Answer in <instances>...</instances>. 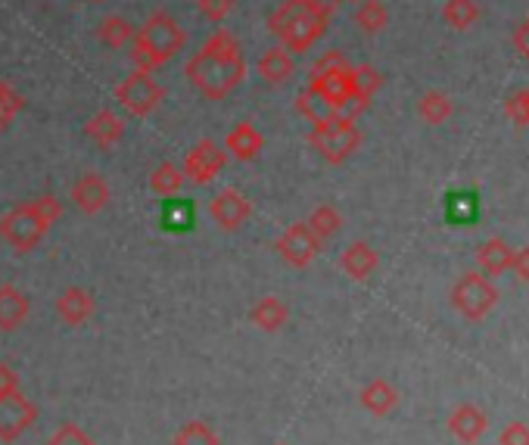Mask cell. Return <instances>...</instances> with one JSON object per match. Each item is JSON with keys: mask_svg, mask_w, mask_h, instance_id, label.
Here are the masks:
<instances>
[{"mask_svg": "<svg viewBox=\"0 0 529 445\" xmlns=\"http://www.w3.org/2000/svg\"><path fill=\"white\" fill-rule=\"evenodd\" d=\"M16 389H19V374L10 365H0V396L16 393Z\"/></svg>", "mask_w": 529, "mask_h": 445, "instance_id": "f35d334b", "label": "cell"}, {"mask_svg": "<svg viewBox=\"0 0 529 445\" xmlns=\"http://www.w3.org/2000/svg\"><path fill=\"white\" fill-rule=\"evenodd\" d=\"M184 75L206 100H225L246 81V57L240 41L228 32H212L184 66Z\"/></svg>", "mask_w": 529, "mask_h": 445, "instance_id": "6da1fadb", "label": "cell"}, {"mask_svg": "<svg viewBox=\"0 0 529 445\" xmlns=\"http://www.w3.org/2000/svg\"><path fill=\"white\" fill-rule=\"evenodd\" d=\"M225 162H228L225 147H218L215 141H209V137H206V141H200L193 150H187L181 172L193 184H212L221 175V169H225Z\"/></svg>", "mask_w": 529, "mask_h": 445, "instance_id": "ba28073f", "label": "cell"}, {"mask_svg": "<svg viewBox=\"0 0 529 445\" xmlns=\"http://www.w3.org/2000/svg\"><path fill=\"white\" fill-rule=\"evenodd\" d=\"M32 206H35V212L47 221V225H57V221L63 218V203H60L57 197H50V193H44V197L32 200Z\"/></svg>", "mask_w": 529, "mask_h": 445, "instance_id": "e575fe53", "label": "cell"}, {"mask_svg": "<svg viewBox=\"0 0 529 445\" xmlns=\"http://www.w3.org/2000/svg\"><path fill=\"white\" fill-rule=\"evenodd\" d=\"M249 321H253L259 330H281L287 321H290V309H287V302L284 299H277V296H262L256 305H253V312H249Z\"/></svg>", "mask_w": 529, "mask_h": 445, "instance_id": "d6986e66", "label": "cell"}, {"mask_svg": "<svg viewBox=\"0 0 529 445\" xmlns=\"http://www.w3.org/2000/svg\"><path fill=\"white\" fill-rule=\"evenodd\" d=\"M221 147H225V153L234 156L237 162H253L265 150V134L253 122H237L225 134V144Z\"/></svg>", "mask_w": 529, "mask_h": 445, "instance_id": "4fadbf2b", "label": "cell"}, {"mask_svg": "<svg viewBox=\"0 0 529 445\" xmlns=\"http://www.w3.org/2000/svg\"><path fill=\"white\" fill-rule=\"evenodd\" d=\"M305 4H309L315 13H321L324 19H330L333 13L340 10V4H343V0H305Z\"/></svg>", "mask_w": 529, "mask_h": 445, "instance_id": "ab89813d", "label": "cell"}, {"mask_svg": "<svg viewBox=\"0 0 529 445\" xmlns=\"http://www.w3.org/2000/svg\"><path fill=\"white\" fill-rule=\"evenodd\" d=\"M109 184L97 175V172H85V175H78L69 187V200L75 203L78 212H85V215H100L106 206H109Z\"/></svg>", "mask_w": 529, "mask_h": 445, "instance_id": "7c38bea8", "label": "cell"}, {"mask_svg": "<svg viewBox=\"0 0 529 445\" xmlns=\"http://www.w3.org/2000/svg\"><path fill=\"white\" fill-rule=\"evenodd\" d=\"M172 442H175V445H218V436H215V430H212L209 424L190 421V424H184V427L175 433Z\"/></svg>", "mask_w": 529, "mask_h": 445, "instance_id": "f546056e", "label": "cell"}, {"mask_svg": "<svg viewBox=\"0 0 529 445\" xmlns=\"http://www.w3.org/2000/svg\"><path fill=\"white\" fill-rule=\"evenodd\" d=\"M187 47V29L165 10H156L147 16L141 29H134L131 41V63L141 72H156L165 63H172L178 53Z\"/></svg>", "mask_w": 529, "mask_h": 445, "instance_id": "7a4b0ae2", "label": "cell"}, {"mask_svg": "<svg viewBox=\"0 0 529 445\" xmlns=\"http://www.w3.org/2000/svg\"><path fill=\"white\" fill-rule=\"evenodd\" d=\"M94 4H103V0H94Z\"/></svg>", "mask_w": 529, "mask_h": 445, "instance_id": "b9f144b4", "label": "cell"}, {"mask_svg": "<svg viewBox=\"0 0 529 445\" xmlns=\"http://www.w3.org/2000/svg\"><path fill=\"white\" fill-rule=\"evenodd\" d=\"M85 137L94 141L100 150H113L125 137V119L116 116L113 109H97V113L85 122Z\"/></svg>", "mask_w": 529, "mask_h": 445, "instance_id": "9a60e30c", "label": "cell"}, {"mask_svg": "<svg viewBox=\"0 0 529 445\" xmlns=\"http://www.w3.org/2000/svg\"><path fill=\"white\" fill-rule=\"evenodd\" d=\"M22 109H25L22 94L13 85H7V81H0V128H10Z\"/></svg>", "mask_w": 529, "mask_h": 445, "instance_id": "f1b7e54d", "label": "cell"}, {"mask_svg": "<svg viewBox=\"0 0 529 445\" xmlns=\"http://www.w3.org/2000/svg\"><path fill=\"white\" fill-rule=\"evenodd\" d=\"M97 312L94 293L85 287H66L57 299V315L69 324V327H85Z\"/></svg>", "mask_w": 529, "mask_h": 445, "instance_id": "5bb4252c", "label": "cell"}, {"mask_svg": "<svg viewBox=\"0 0 529 445\" xmlns=\"http://www.w3.org/2000/svg\"><path fill=\"white\" fill-rule=\"evenodd\" d=\"M305 225H309V231L318 237V240H327V237H333L340 228H343V215L333 209V206H315L312 209V215L305 218Z\"/></svg>", "mask_w": 529, "mask_h": 445, "instance_id": "4316f807", "label": "cell"}, {"mask_svg": "<svg viewBox=\"0 0 529 445\" xmlns=\"http://www.w3.org/2000/svg\"><path fill=\"white\" fill-rule=\"evenodd\" d=\"M349 69H352V63L346 60V53H343V50H327V53H321V57L312 63L309 78H312V81H327V78H340V75H346Z\"/></svg>", "mask_w": 529, "mask_h": 445, "instance_id": "484cf974", "label": "cell"}, {"mask_svg": "<svg viewBox=\"0 0 529 445\" xmlns=\"http://www.w3.org/2000/svg\"><path fill=\"white\" fill-rule=\"evenodd\" d=\"M486 299L492 302V293H486L483 290V284L477 281V277H470V281H464V287L458 290V302L464 305V309L470 312V315H477L483 305H486Z\"/></svg>", "mask_w": 529, "mask_h": 445, "instance_id": "1f68e13d", "label": "cell"}, {"mask_svg": "<svg viewBox=\"0 0 529 445\" xmlns=\"http://www.w3.org/2000/svg\"><path fill=\"white\" fill-rule=\"evenodd\" d=\"M449 218L455 221V225H470V221L477 218V197H473V193H452Z\"/></svg>", "mask_w": 529, "mask_h": 445, "instance_id": "4dcf8cb0", "label": "cell"}, {"mask_svg": "<svg viewBox=\"0 0 529 445\" xmlns=\"http://www.w3.org/2000/svg\"><path fill=\"white\" fill-rule=\"evenodd\" d=\"M35 421H38V408L19 389L0 396V439L4 442H16L25 430L35 427Z\"/></svg>", "mask_w": 529, "mask_h": 445, "instance_id": "30bf717a", "label": "cell"}, {"mask_svg": "<svg viewBox=\"0 0 529 445\" xmlns=\"http://www.w3.org/2000/svg\"><path fill=\"white\" fill-rule=\"evenodd\" d=\"M355 25L365 35H380L386 25H389V10H386L383 0H358Z\"/></svg>", "mask_w": 529, "mask_h": 445, "instance_id": "cb8c5ba5", "label": "cell"}, {"mask_svg": "<svg viewBox=\"0 0 529 445\" xmlns=\"http://www.w3.org/2000/svg\"><path fill=\"white\" fill-rule=\"evenodd\" d=\"M296 109H299V116L309 122V125H324L330 119H337L340 116V109L330 103V97L324 91H318L315 85H305L296 97Z\"/></svg>", "mask_w": 529, "mask_h": 445, "instance_id": "2e32d148", "label": "cell"}, {"mask_svg": "<svg viewBox=\"0 0 529 445\" xmlns=\"http://www.w3.org/2000/svg\"><path fill=\"white\" fill-rule=\"evenodd\" d=\"M193 225V206L187 200H172L162 209V228L165 231H187Z\"/></svg>", "mask_w": 529, "mask_h": 445, "instance_id": "83f0119b", "label": "cell"}, {"mask_svg": "<svg viewBox=\"0 0 529 445\" xmlns=\"http://www.w3.org/2000/svg\"><path fill=\"white\" fill-rule=\"evenodd\" d=\"M256 69H259L265 85H284V81L296 72V60H293V53L287 47L277 44V47H271V50L262 53Z\"/></svg>", "mask_w": 529, "mask_h": 445, "instance_id": "ac0fdd59", "label": "cell"}, {"mask_svg": "<svg viewBox=\"0 0 529 445\" xmlns=\"http://www.w3.org/2000/svg\"><path fill=\"white\" fill-rule=\"evenodd\" d=\"M480 259H483V265H486L489 271H498V268H505V265H508V253H505V246H501L498 240L483 246Z\"/></svg>", "mask_w": 529, "mask_h": 445, "instance_id": "8d00e7d4", "label": "cell"}, {"mask_svg": "<svg viewBox=\"0 0 529 445\" xmlns=\"http://www.w3.org/2000/svg\"><path fill=\"white\" fill-rule=\"evenodd\" d=\"M318 246L321 240L309 231V225L305 221H299V225H290L281 240L274 243V249L281 253V259L293 268H305V265H312L315 256H318Z\"/></svg>", "mask_w": 529, "mask_h": 445, "instance_id": "8fae6325", "label": "cell"}, {"mask_svg": "<svg viewBox=\"0 0 529 445\" xmlns=\"http://www.w3.org/2000/svg\"><path fill=\"white\" fill-rule=\"evenodd\" d=\"M520 271H523V277H529V253H523V259H520Z\"/></svg>", "mask_w": 529, "mask_h": 445, "instance_id": "60d3db41", "label": "cell"}, {"mask_svg": "<svg viewBox=\"0 0 529 445\" xmlns=\"http://www.w3.org/2000/svg\"><path fill=\"white\" fill-rule=\"evenodd\" d=\"M29 312H32V302L19 287L13 284L0 287V330H7V333L19 330L25 318H29Z\"/></svg>", "mask_w": 529, "mask_h": 445, "instance_id": "e0dca14e", "label": "cell"}, {"mask_svg": "<svg viewBox=\"0 0 529 445\" xmlns=\"http://www.w3.org/2000/svg\"><path fill=\"white\" fill-rule=\"evenodd\" d=\"M309 144L312 150L330 162V165H343L358 147H361V131L352 119L346 116H337V119H330L324 125H312L309 131Z\"/></svg>", "mask_w": 529, "mask_h": 445, "instance_id": "5b68a950", "label": "cell"}, {"mask_svg": "<svg viewBox=\"0 0 529 445\" xmlns=\"http://www.w3.org/2000/svg\"><path fill=\"white\" fill-rule=\"evenodd\" d=\"M380 88H383V75H380L377 66H371V63L352 66V75H349V103L343 106V116L355 122L371 106V100H374V94Z\"/></svg>", "mask_w": 529, "mask_h": 445, "instance_id": "9c48e42d", "label": "cell"}, {"mask_svg": "<svg viewBox=\"0 0 529 445\" xmlns=\"http://www.w3.org/2000/svg\"><path fill=\"white\" fill-rule=\"evenodd\" d=\"M327 22L330 19L315 13L305 0H284L281 7L271 10L268 32L290 53H305L321 41V35L327 32Z\"/></svg>", "mask_w": 529, "mask_h": 445, "instance_id": "3957f363", "label": "cell"}, {"mask_svg": "<svg viewBox=\"0 0 529 445\" xmlns=\"http://www.w3.org/2000/svg\"><path fill=\"white\" fill-rule=\"evenodd\" d=\"M234 7H237V0H197V10H200V16H206L209 22H225L231 13H234Z\"/></svg>", "mask_w": 529, "mask_h": 445, "instance_id": "836d02e7", "label": "cell"}, {"mask_svg": "<svg viewBox=\"0 0 529 445\" xmlns=\"http://www.w3.org/2000/svg\"><path fill=\"white\" fill-rule=\"evenodd\" d=\"M340 265L349 277H355V281H365V277L377 268V256H374V249L368 243H352L343 253Z\"/></svg>", "mask_w": 529, "mask_h": 445, "instance_id": "603a6c76", "label": "cell"}, {"mask_svg": "<svg viewBox=\"0 0 529 445\" xmlns=\"http://www.w3.org/2000/svg\"><path fill=\"white\" fill-rule=\"evenodd\" d=\"M113 100L122 113H128L131 119H147L153 116L159 103L165 100V88L153 78V72H141L134 69L131 75H125L119 85L113 88Z\"/></svg>", "mask_w": 529, "mask_h": 445, "instance_id": "277c9868", "label": "cell"}, {"mask_svg": "<svg viewBox=\"0 0 529 445\" xmlns=\"http://www.w3.org/2000/svg\"><path fill=\"white\" fill-rule=\"evenodd\" d=\"M209 218L215 221V225L221 231H240L249 218H253V203H249V197L243 190L237 187H221L215 197L209 200Z\"/></svg>", "mask_w": 529, "mask_h": 445, "instance_id": "52a82bcc", "label": "cell"}, {"mask_svg": "<svg viewBox=\"0 0 529 445\" xmlns=\"http://www.w3.org/2000/svg\"><path fill=\"white\" fill-rule=\"evenodd\" d=\"M511 41H514V50L529 63V16L514 29V38H511Z\"/></svg>", "mask_w": 529, "mask_h": 445, "instance_id": "74e56055", "label": "cell"}, {"mask_svg": "<svg viewBox=\"0 0 529 445\" xmlns=\"http://www.w3.org/2000/svg\"><path fill=\"white\" fill-rule=\"evenodd\" d=\"M184 172H181V165L178 162H159L156 169L150 172V190L159 193V197H178L181 187H184Z\"/></svg>", "mask_w": 529, "mask_h": 445, "instance_id": "7402d4cb", "label": "cell"}, {"mask_svg": "<svg viewBox=\"0 0 529 445\" xmlns=\"http://www.w3.org/2000/svg\"><path fill=\"white\" fill-rule=\"evenodd\" d=\"M97 38L100 44H106L109 50H122L134 41V25L119 16V13H109L97 22Z\"/></svg>", "mask_w": 529, "mask_h": 445, "instance_id": "ffe728a7", "label": "cell"}, {"mask_svg": "<svg viewBox=\"0 0 529 445\" xmlns=\"http://www.w3.org/2000/svg\"><path fill=\"white\" fill-rule=\"evenodd\" d=\"M47 445H94V442L85 433H81L75 424H63L57 433L47 439Z\"/></svg>", "mask_w": 529, "mask_h": 445, "instance_id": "d590c367", "label": "cell"}, {"mask_svg": "<svg viewBox=\"0 0 529 445\" xmlns=\"http://www.w3.org/2000/svg\"><path fill=\"white\" fill-rule=\"evenodd\" d=\"M442 19H445V25H452V29L464 32V29H470V25L480 19V7H477V0H445Z\"/></svg>", "mask_w": 529, "mask_h": 445, "instance_id": "d4e9b609", "label": "cell"}, {"mask_svg": "<svg viewBox=\"0 0 529 445\" xmlns=\"http://www.w3.org/2000/svg\"><path fill=\"white\" fill-rule=\"evenodd\" d=\"M505 116L517 125V128H529V88L514 91L505 100Z\"/></svg>", "mask_w": 529, "mask_h": 445, "instance_id": "d6a6232c", "label": "cell"}, {"mask_svg": "<svg viewBox=\"0 0 529 445\" xmlns=\"http://www.w3.org/2000/svg\"><path fill=\"white\" fill-rule=\"evenodd\" d=\"M47 231H50V225L35 212L32 203H22L0 218V237H4L16 253H32V249L44 240Z\"/></svg>", "mask_w": 529, "mask_h": 445, "instance_id": "8992f818", "label": "cell"}, {"mask_svg": "<svg viewBox=\"0 0 529 445\" xmlns=\"http://www.w3.org/2000/svg\"><path fill=\"white\" fill-rule=\"evenodd\" d=\"M417 116H421L427 125H445L455 116V103L449 94L442 91H427L421 100H417Z\"/></svg>", "mask_w": 529, "mask_h": 445, "instance_id": "44dd1931", "label": "cell"}]
</instances>
